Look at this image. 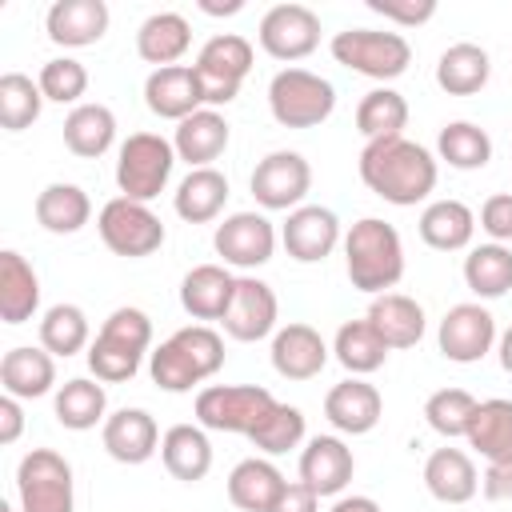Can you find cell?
Masks as SVG:
<instances>
[{"label":"cell","instance_id":"cell-1","mask_svg":"<svg viewBox=\"0 0 512 512\" xmlns=\"http://www.w3.org/2000/svg\"><path fill=\"white\" fill-rule=\"evenodd\" d=\"M436 176H440L436 156L408 136L368 140L360 152V180L368 184V192H376L384 204H396V208H412L428 200L436 188Z\"/></svg>","mask_w":512,"mask_h":512},{"label":"cell","instance_id":"cell-2","mask_svg":"<svg viewBox=\"0 0 512 512\" xmlns=\"http://www.w3.org/2000/svg\"><path fill=\"white\" fill-rule=\"evenodd\" d=\"M344 272H348L352 288H360L368 296H384L388 288H396L400 276H404V240H400V232L380 216L356 220L344 232Z\"/></svg>","mask_w":512,"mask_h":512},{"label":"cell","instance_id":"cell-3","mask_svg":"<svg viewBox=\"0 0 512 512\" xmlns=\"http://www.w3.org/2000/svg\"><path fill=\"white\" fill-rule=\"evenodd\" d=\"M220 368H224V336L208 324H188L172 332L148 356V372L164 392H192Z\"/></svg>","mask_w":512,"mask_h":512},{"label":"cell","instance_id":"cell-4","mask_svg":"<svg viewBox=\"0 0 512 512\" xmlns=\"http://www.w3.org/2000/svg\"><path fill=\"white\" fill-rule=\"evenodd\" d=\"M148 348H152V320H148V312L124 304V308L108 312V320L92 336V344L84 352L88 356V372L100 384H124V380H132L140 372V360L152 356Z\"/></svg>","mask_w":512,"mask_h":512},{"label":"cell","instance_id":"cell-5","mask_svg":"<svg viewBox=\"0 0 512 512\" xmlns=\"http://www.w3.org/2000/svg\"><path fill=\"white\" fill-rule=\"evenodd\" d=\"M332 60L348 72H360L368 80H396L412 64V44L400 32H380V28H344L332 36Z\"/></svg>","mask_w":512,"mask_h":512},{"label":"cell","instance_id":"cell-6","mask_svg":"<svg viewBox=\"0 0 512 512\" xmlns=\"http://www.w3.org/2000/svg\"><path fill=\"white\" fill-rule=\"evenodd\" d=\"M176 168V148L172 140H164L160 132H132L120 148H116V188L128 200H156Z\"/></svg>","mask_w":512,"mask_h":512},{"label":"cell","instance_id":"cell-7","mask_svg":"<svg viewBox=\"0 0 512 512\" xmlns=\"http://www.w3.org/2000/svg\"><path fill=\"white\" fill-rule=\"evenodd\" d=\"M336 88L308 68H280L268 84V112L280 128H316L332 116Z\"/></svg>","mask_w":512,"mask_h":512},{"label":"cell","instance_id":"cell-8","mask_svg":"<svg viewBox=\"0 0 512 512\" xmlns=\"http://www.w3.org/2000/svg\"><path fill=\"white\" fill-rule=\"evenodd\" d=\"M20 512H76L72 464L52 448H32L16 464Z\"/></svg>","mask_w":512,"mask_h":512},{"label":"cell","instance_id":"cell-9","mask_svg":"<svg viewBox=\"0 0 512 512\" xmlns=\"http://www.w3.org/2000/svg\"><path fill=\"white\" fill-rule=\"evenodd\" d=\"M272 404L276 396L264 384H208L196 392V424L208 432L252 436Z\"/></svg>","mask_w":512,"mask_h":512},{"label":"cell","instance_id":"cell-10","mask_svg":"<svg viewBox=\"0 0 512 512\" xmlns=\"http://www.w3.org/2000/svg\"><path fill=\"white\" fill-rule=\"evenodd\" d=\"M96 232L104 240L108 252L124 256V260H140V256H152L160 244H164V224L160 216L140 204V200H128V196H112L100 216H96Z\"/></svg>","mask_w":512,"mask_h":512},{"label":"cell","instance_id":"cell-11","mask_svg":"<svg viewBox=\"0 0 512 512\" xmlns=\"http://www.w3.org/2000/svg\"><path fill=\"white\" fill-rule=\"evenodd\" d=\"M196 76L204 88V108L232 104L240 96L244 76L252 72V44L236 32H216L200 52H196Z\"/></svg>","mask_w":512,"mask_h":512},{"label":"cell","instance_id":"cell-12","mask_svg":"<svg viewBox=\"0 0 512 512\" xmlns=\"http://www.w3.org/2000/svg\"><path fill=\"white\" fill-rule=\"evenodd\" d=\"M248 188H252L260 208H268V212H296L304 204V196L312 192V164L300 152H288V148L268 152L252 168Z\"/></svg>","mask_w":512,"mask_h":512},{"label":"cell","instance_id":"cell-13","mask_svg":"<svg viewBox=\"0 0 512 512\" xmlns=\"http://www.w3.org/2000/svg\"><path fill=\"white\" fill-rule=\"evenodd\" d=\"M276 228L264 212H232L216 224L212 232V248L220 256L224 268H240V272H252L260 264L272 260L276 252Z\"/></svg>","mask_w":512,"mask_h":512},{"label":"cell","instance_id":"cell-14","mask_svg":"<svg viewBox=\"0 0 512 512\" xmlns=\"http://www.w3.org/2000/svg\"><path fill=\"white\" fill-rule=\"evenodd\" d=\"M496 316L480 304V300H464V304H452L436 328V344H440V356L452 360V364H476L492 352L496 344Z\"/></svg>","mask_w":512,"mask_h":512},{"label":"cell","instance_id":"cell-15","mask_svg":"<svg viewBox=\"0 0 512 512\" xmlns=\"http://www.w3.org/2000/svg\"><path fill=\"white\" fill-rule=\"evenodd\" d=\"M256 40L272 60H304L320 48V16L308 4H272L260 16Z\"/></svg>","mask_w":512,"mask_h":512},{"label":"cell","instance_id":"cell-16","mask_svg":"<svg viewBox=\"0 0 512 512\" xmlns=\"http://www.w3.org/2000/svg\"><path fill=\"white\" fill-rule=\"evenodd\" d=\"M280 244L296 264H320L336 252V244H344V232H340V220L332 208L300 204L296 212H288V220L280 228Z\"/></svg>","mask_w":512,"mask_h":512},{"label":"cell","instance_id":"cell-17","mask_svg":"<svg viewBox=\"0 0 512 512\" xmlns=\"http://www.w3.org/2000/svg\"><path fill=\"white\" fill-rule=\"evenodd\" d=\"M276 320H280V300L272 284H264L260 276H236V296L220 320L224 332L240 344H256L264 336H276Z\"/></svg>","mask_w":512,"mask_h":512},{"label":"cell","instance_id":"cell-18","mask_svg":"<svg viewBox=\"0 0 512 512\" xmlns=\"http://www.w3.org/2000/svg\"><path fill=\"white\" fill-rule=\"evenodd\" d=\"M144 104L160 120H188L192 112L204 108V88L192 64H172V68H152L144 80Z\"/></svg>","mask_w":512,"mask_h":512},{"label":"cell","instance_id":"cell-19","mask_svg":"<svg viewBox=\"0 0 512 512\" xmlns=\"http://www.w3.org/2000/svg\"><path fill=\"white\" fill-rule=\"evenodd\" d=\"M100 440H104V452L116 460V464H144L160 452V428L152 420L148 408H116L104 424H100Z\"/></svg>","mask_w":512,"mask_h":512},{"label":"cell","instance_id":"cell-20","mask_svg":"<svg viewBox=\"0 0 512 512\" xmlns=\"http://www.w3.org/2000/svg\"><path fill=\"white\" fill-rule=\"evenodd\" d=\"M268 356H272L276 376H284V380H312V376L324 372L332 348L324 344V336H320L312 324L292 320V324L276 328V336H272V352H268Z\"/></svg>","mask_w":512,"mask_h":512},{"label":"cell","instance_id":"cell-21","mask_svg":"<svg viewBox=\"0 0 512 512\" xmlns=\"http://www.w3.org/2000/svg\"><path fill=\"white\" fill-rule=\"evenodd\" d=\"M324 416H328V424H332L336 432H344V436H364V432H372V428L380 424L384 400H380L376 384H368L364 376H348V380H340V384L328 388V396H324Z\"/></svg>","mask_w":512,"mask_h":512},{"label":"cell","instance_id":"cell-22","mask_svg":"<svg viewBox=\"0 0 512 512\" xmlns=\"http://www.w3.org/2000/svg\"><path fill=\"white\" fill-rule=\"evenodd\" d=\"M356 472V456L340 436H312L300 452V480L324 500V496H340L352 484Z\"/></svg>","mask_w":512,"mask_h":512},{"label":"cell","instance_id":"cell-23","mask_svg":"<svg viewBox=\"0 0 512 512\" xmlns=\"http://www.w3.org/2000/svg\"><path fill=\"white\" fill-rule=\"evenodd\" d=\"M112 12L104 0H56L44 16V32L60 48H88L104 40Z\"/></svg>","mask_w":512,"mask_h":512},{"label":"cell","instance_id":"cell-24","mask_svg":"<svg viewBox=\"0 0 512 512\" xmlns=\"http://www.w3.org/2000/svg\"><path fill=\"white\" fill-rule=\"evenodd\" d=\"M228 140H232V128H228L224 112H216V108L192 112V116L180 120L176 132H172L176 160H184L188 168H212V160L224 156Z\"/></svg>","mask_w":512,"mask_h":512},{"label":"cell","instance_id":"cell-25","mask_svg":"<svg viewBox=\"0 0 512 512\" xmlns=\"http://www.w3.org/2000/svg\"><path fill=\"white\" fill-rule=\"evenodd\" d=\"M232 296H236V276L224 264H196L180 280V308L200 324L224 320Z\"/></svg>","mask_w":512,"mask_h":512},{"label":"cell","instance_id":"cell-26","mask_svg":"<svg viewBox=\"0 0 512 512\" xmlns=\"http://www.w3.org/2000/svg\"><path fill=\"white\" fill-rule=\"evenodd\" d=\"M424 488L440 504H468L480 492V472L464 448H436L424 460Z\"/></svg>","mask_w":512,"mask_h":512},{"label":"cell","instance_id":"cell-27","mask_svg":"<svg viewBox=\"0 0 512 512\" xmlns=\"http://www.w3.org/2000/svg\"><path fill=\"white\" fill-rule=\"evenodd\" d=\"M464 440H468V448H476L488 460V468L512 464V400H504V396L480 400L468 420Z\"/></svg>","mask_w":512,"mask_h":512},{"label":"cell","instance_id":"cell-28","mask_svg":"<svg viewBox=\"0 0 512 512\" xmlns=\"http://www.w3.org/2000/svg\"><path fill=\"white\" fill-rule=\"evenodd\" d=\"M0 384L16 400H36L56 388V356L48 348H8L0 360Z\"/></svg>","mask_w":512,"mask_h":512},{"label":"cell","instance_id":"cell-29","mask_svg":"<svg viewBox=\"0 0 512 512\" xmlns=\"http://www.w3.org/2000/svg\"><path fill=\"white\" fill-rule=\"evenodd\" d=\"M284 484V472L268 456H248L228 472V500L240 512H272Z\"/></svg>","mask_w":512,"mask_h":512},{"label":"cell","instance_id":"cell-30","mask_svg":"<svg viewBox=\"0 0 512 512\" xmlns=\"http://www.w3.org/2000/svg\"><path fill=\"white\" fill-rule=\"evenodd\" d=\"M368 324L380 332V340L388 348H416L428 320H424V308L404 296V292H384V296H372L368 304Z\"/></svg>","mask_w":512,"mask_h":512},{"label":"cell","instance_id":"cell-31","mask_svg":"<svg viewBox=\"0 0 512 512\" xmlns=\"http://www.w3.org/2000/svg\"><path fill=\"white\" fill-rule=\"evenodd\" d=\"M160 460L168 468V476L184 480V484H196L212 472V440H208V428L200 424H172L160 440Z\"/></svg>","mask_w":512,"mask_h":512},{"label":"cell","instance_id":"cell-32","mask_svg":"<svg viewBox=\"0 0 512 512\" xmlns=\"http://www.w3.org/2000/svg\"><path fill=\"white\" fill-rule=\"evenodd\" d=\"M228 204V176L220 168H188V176L176 184L172 208L188 224H212Z\"/></svg>","mask_w":512,"mask_h":512},{"label":"cell","instance_id":"cell-33","mask_svg":"<svg viewBox=\"0 0 512 512\" xmlns=\"http://www.w3.org/2000/svg\"><path fill=\"white\" fill-rule=\"evenodd\" d=\"M36 308H40L36 268L20 252L4 248L0 252V320L4 324H28L36 316Z\"/></svg>","mask_w":512,"mask_h":512},{"label":"cell","instance_id":"cell-34","mask_svg":"<svg viewBox=\"0 0 512 512\" xmlns=\"http://www.w3.org/2000/svg\"><path fill=\"white\" fill-rule=\"evenodd\" d=\"M192 48V28L180 12H152L140 28H136V52L140 60H148L152 68H172L184 60V52Z\"/></svg>","mask_w":512,"mask_h":512},{"label":"cell","instance_id":"cell-35","mask_svg":"<svg viewBox=\"0 0 512 512\" xmlns=\"http://www.w3.org/2000/svg\"><path fill=\"white\" fill-rule=\"evenodd\" d=\"M420 240L436 252H460L476 236V212L464 200H432L420 212Z\"/></svg>","mask_w":512,"mask_h":512},{"label":"cell","instance_id":"cell-36","mask_svg":"<svg viewBox=\"0 0 512 512\" xmlns=\"http://www.w3.org/2000/svg\"><path fill=\"white\" fill-rule=\"evenodd\" d=\"M488 76H492V56L472 40L448 44L436 60V84L448 96H476L488 84Z\"/></svg>","mask_w":512,"mask_h":512},{"label":"cell","instance_id":"cell-37","mask_svg":"<svg viewBox=\"0 0 512 512\" xmlns=\"http://www.w3.org/2000/svg\"><path fill=\"white\" fill-rule=\"evenodd\" d=\"M52 412L56 420L68 428V432H88L96 424L108 420V392L100 380H88V376H72L56 388L52 396Z\"/></svg>","mask_w":512,"mask_h":512},{"label":"cell","instance_id":"cell-38","mask_svg":"<svg viewBox=\"0 0 512 512\" xmlns=\"http://www.w3.org/2000/svg\"><path fill=\"white\" fill-rule=\"evenodd\" d=\"M116 144V116L108 104H76L64 116V148L80 160H96Z\"/></svg>","mask_w":512,"mask_h":512},{"label":"cell","instance_id":"cell-39","mask_svg":"<svg viewBox=\"0 0 512 512\" xmlns=\"http://www.w3.org/2000/svg\"><path fill=\"white\" fill-rule=\"evenodd\" d=\"M36 220L52 236H72L92 220V200H88V192L80 184L56 180L36 196Z\"/></svg>","mask_w":512,"mask_h":512},{"label":"cell","instance_id":"cell-40","mask_svg":"<svg viewBox=\"0 0 512 512\" xmlns=\"http://www.w3.org/2000/svg\"><path fill=\"white\" fill-rule=\"evenodd\" d=\"M388 352L392 348L380 340V332L368 324V316L364 320H344L332 336V356L340 360V368L348 376H368V372L384 368Z\"/></svg>","mask_w":512,"mask_h":512},{"label":"cell","instance_id":"cell-41","mask_svg":"<svg viewBox=\"0 0 512 512\" xmlns=\"http://www.w3.org/2000/svg\"><path fill=\"white\" fill-rule=\"evenodd\" d=\"M464 284L480 300H500L512 288V248L508 244H476L464 256Z\"/></svg>","mask_w":512,"mask_h":512},{"label":"cell","instance_id":"cell-42","mask_svg":"<svg viewBox=\"0 0 512 512\" xmlns=\"http://www.w3.org/2000/svg\"><path fill=\"white\" fill-rule=\"evenodd\" d=\"M356 128H360L364 140L404 136V128H408V100L396 88H388V84L364 92L360 104H356Z\"/></svg>","mask_w":512,"mask_h":512},{"label":"cell","instance_id":"cell-43","mask_svg":"<svg viewBox=\"0 0 512 512\" xmlns=\"http://www.w3.org/2000/svg\"><path fill=\"white\" fill-rule=\"evenodd\" d=\"M436 156L456 172H476L492 160V136L472 120H452L436 136Z\"/></svg>","mask_w":512,"mask_h":512},{"label":"cell","instance_id":"cell-44","mask_svg":"<svg viewBox=\"0 0 512 512\" xmlns=\"http://www.w3.org/2000/svg\"><path fill=\"white\" fill-rule=\"evenodd\" d=\"M88 344H92V324L80 304H52L40 316V348H48L52 356L68 360L76 352H88Z\"/></svg>","mask_w":512,"mask_h":512},{"label":"cell","instance_id":"cell-45","mask_svg":"<svg viewBox=\"0 0 512 512\" xmlns=\"http://www.w3.org/2000/svg\"><path fill=\"white\" fill-rule=\"evenodd\" d=\"M44 92L32 76L24 72H4L0 76V128L4 132H24L40 120Z\"/></svg>","mask_w":512,"mask_h":512},{"label":"cell","instance_id":"cell-46","mask_svg":"<svg viewBox=\"0 0 512 512\" xmlns=\"http://www.w3.org/2000/svg\"><path fill=\"white\" fill-rule=\"evenodd\" d=\"M304 412L296 408V404H272L268 408V416L252 428V444H256V452H264V456H284V452H292V448H300L304 444Z\"/></svg>","mask_w":512,"mask_h":512},{"label":"cell","instance_id":"cell-47","mask_svg":"<svg viewBox=\"0 0 512 512\" xmlns=\"http://www.w3.org/2000/svg\"><path fill=\"white\" fill-rule=\"evenodd\" d=\"M476 404H480V400H476L468 388H440V392H432V396L424 400V420H428V428H432L436 436L456 440V436L468 432V420H472Z\"/></svg>","mask_w":512,"mask_h":512},{"label":"cell","instance_id":"cell-48","mask_svg":"<svg viewBox=\"0 0 512 512\" xmlns=\"http://www.w3.org/2000/svg\"><path fill=\"white\" fill-rule=\"evenodd\" d=\"M44 100L52 104H76L84 92H88V68L72 56H52L40 64V76H36Z\"/></svg>","mask_w":512,"mask_h":512},{"label":"cell","instance_id":"cell-49","mask_svg":"<svg viewBox=\"0 0 512 512\" xmlns=\"http://www.w3.org/2000/svg\"><path fill=\"white\" fill-rule=\"evenodd\" d=\"M368 12L384 16L396 28H420L436 16V0H364Z\"/></svg>","mask_w":512,"mask_h":512},{"label":"cell","instance_id":"cell-50","mask_svg":"<svg viewBox=\"0 0 512 512\" xmlns=\"http://www.w3.org/2000/svg\"><path fill=\"white\" fill-rule=\"evenodd\" d=\"M480 228L488 232L492 244H508L512 240V192H496L480 204Z\"/></svg>","mask_w":512,"mask_h":512},{"label":"cell","instance_id":"cell-51","mask_svg":"<svg viewBox=\"0 0 512 512\" xmlns=\"http://www.w3.org/2000/svg\"><path fill=\"white\" fill-rule=\"evenodd\" d=\"M272 512H320V496L304 480H288L280 500L272 504Z\"/></svg>","mask_w":512,"mask_h":512},{"label":"cell","instance_id":"cell-52","mask_svg":"<svg viewBox=\"0 0 512 512\" xmlns=\"http://www.w3.org/2000/svg\"><path fill=\"white\" fill-rule=\"evenodd\" d=\"M24 432V408L16 396H0V444H16Z\"/></svg>","mask_w":512,"mask_h":512},{"label":"cell","instance_id":"cell-53","mask_svg":"<svg viewBox=\"0 0 512 512\" xmlns=\"http://www.w3.org/2000/svg\"><path fill=\"white\" fill-rule=\"evenodd\" d=\"M480 492H484L488 500H512V464H504V468H484Z\"/></svg>","mask_w":512,"mask_h":512},{"label":"cell","instance_id":"cell-54","mask_svg":"<svg viewBox=\"0 0 512 512\" xmlns=\"http://www.w3.org/2000/svg\"><path fill=\"white\" fill-rule=\"evenodd\" d=\"M328 512H384V508H380L372 496H340Z\"/></svg>","mask_w":512,"mask_h":512},{"label":"cell","instance_id":"cell-55","mask_svg":"<svg viewBox=\"0 0 512 512\" xmlns=\"http://www.w3.org/2000/svg\"><path fill=\"white\" fill-rule=\"evenodd\" d=\"M196 8L208 12V16H236V12H244V0H224V4L220 0H200Z\"/></svg>","mask_w":512,"mask_h":512},{"label":"cell","instance_id":"cell-56","mask_svg":"<svg viewBox=\"0 0 512 512\" xmlns=\"http://www.w3.org/2000/svg\"><path fill=\"white\" fill-rule=\"evenodd\" d=\"M496 356H500V368L512 376V324L500 332V340H496Z\"/></svg>","mask_w":512,"mask_h":512},{"label":"cell","instance_id":"cell-57","mask_svg":"<svg viewBox=\"0 0 512 512\" xmlns=\"http://www.w3.org/2000/svg\"><path fill=\"white\" fill-rule=\"evenodd\" d=\"M0 512H12V508H8V504H4V508H0Z\"/></svg>","mask_w":512,"mask_h":512}]
</instances>
